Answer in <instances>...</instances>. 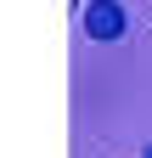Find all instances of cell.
I'll list each match as a JSON object with an SVG mask.
<instances>
[{
    "instance_id": "6da1fadb",
    "label": "cell",
    "mask_w": 152,
    "mask_h": 158,
    "mask_svg": "<svg viewBox=\"0 0 152 158\" xmlns=\"http://www.w3.org/2000/svg\"><path fill=\"white\" fill-rule=\"evenodd\" d=\"M85 34L102 40V45H107V40H124L130 34V11L118 6V0H90V6H85Z\"/></svg>"
},
{
    "instance_id": "7a4b0ae2",
    "label": "cell",
    "mask_w": 152,
    "mask_h": 158,
    "mask_svg": "<svg viewBox=\"0 0 152 158\" xmlns=\"http://www.w3.org/2000/svg\"><path fill=\"white\" fill-rule=\"evenodd\" d=\"M141 158H152V141H146V147H141Z\"/></svg>"
}]
</instances>
